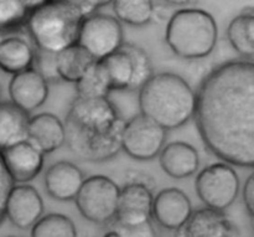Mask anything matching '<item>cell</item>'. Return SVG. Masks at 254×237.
I'll use <instances>...</instances> for the list:
<instances>
[{
	"label": "cell",
	"instance_id": "11",
	"mask_svg": "<svg viewBox=\"0 0 254 237\" xmlns=\"http://www.w3.org/2000/svg\"><path fill=\"white\" fill-rule=\"evenodd\" d=\"M44 214V201L35 188L26 184L12 186L5 205V218L21 230L31 229Z\"/></svg>",
	"mask_w": 254,
	"mask_h": 237
},
{
	"label": "cell",
	"instance_id": "27",
	"mask_svg": "<svg viewBox=\"0 0 254 237\" xmlns=\"http://www.w3.org/2000/svg\"><path fill=\"white\" fill-rule=\"evenodd\" d=\"M31 237H77V230L68 216L49 214L32 226Z\"/></svg>",
	"mask_w": 254,
	"mask_h": 237
},
{
	"label": "cell",
	"instance_id": "7",
	"mask_svg": "<svg viewBox=\"0 0 254 237\" xmlns=\"http://www.w3.org/2000/svg\"><path fill=\"white\" fill-rule=\"evenodd\" d=\"M195 186L198 198L206 208L223 213L237 199L240 178L232 165L215 163L198 173Z\"/></svg>",
	"mask_w": 254,
	"mask_h": 237
},
{
	"label": "cell",
	"instance_id": "17",
	"mask_svg": "<svg viewBox=\"0 0 254 237\" xmlns=\"http://www.w3.org/2000/svg\"><path fill=\"white\" fill-rule=\"evenodd\" d=\"M27 142L44 154L57 151L66 143L64 123L59 117L46 112L30 117Z\"/></svg>",
	"mask_w": 254,
	"mask_h": 237
},
{
	"label": "cell",
	"instance_id": "19",
	"mask_svg": "<svg viewBox=\"0 0 254 237\" xmlns=\"http://www.w3.org/2000/svg\"><path fill=\"white\" fill-rule=\"evenodd\" d=\"M35 47L20 36L0 39V70L17 75L34 67Z\"/></svg>",
	"mask_w": 254,
	"mask_h": 237
},
{
	"label": "cell",
	"instance_id": "36",
	"mask_svg": "<svg viewBox=\"0 0 254 237\" xmlns=\"http://www.w3.org/2000/svg\"><path fill=\"white\" fill-rule=\"evenodd\" d=\"M251 218H252V219H254V211H253V213H252V214H251Z\"/></svg>",
	"mask_w": 254,
	"mask_h": 237
},
{
	"label": "cell",
	"instance_id": "26",
	"mask_svg": "<svg viewBox=\"0 0 254 237\" xmlns=\"http://www.w3.org/2000/svg\"><path fill=\"white\" fill-rule=\"evenodd\" d=\"M39 2L22 1V0H0V32L25 26L30 11Z\"/></svg>",
	"mask_w": 254,
	"mask_h": 237
},
{
	"label": "cell",
	"instance_id": "16",
	"mask_svg": "<svg viewBox=\"0 0 254 237\" xmlns=\"http://www.w3.org/2000/svg\"><path fill=\"white\" fill-rule=\"evenodd\" d=\"M84 181L83 173L71 161L52 164L45 174V188L51 198L60 201L74 200Z\"/></svg>",
	"mask_w": 254,
	"mask_h": 237
},
{
	"label": "cell",
	"instance_id": "33",
	"mask_svg": "<svg viewBox=\"0 0 254 237\" xmlns=\"http://www.w3.org/2000/svg\"><path fill=\"white\" fill-rule=\"evenodd\" d=\"M104 237H119V235L114 230H111V231H108L106 235H104Z\"/></svg>",
	"mask_w": 254,
	"mask_h": 237
},
{
	"label": "cell",
	"instance_id": "15",
	"mask_svg": "<svg viewBox=\"0 0 254 237\" xmlns=\"http://www.w3.org/2000/svg\"><path fill=\"white\" fill-rule=\"evenodd\" d=\"M9 96L15 106L30 114L46 102L49 83L36 70H26L10 79Z\"/></svg>",
	"mask_w": 254,
	"mask_h": 237
},
{
	"label": "cell",
	"instance_id": "21",
	"mask_svg": "<svg viewBox=\"0 0 254 237\" xmlns=\"http://www.w3.org/2000/svg\"><path fill=\"white\" fill-rule=\"evenodd\" d=\"M96 60L78 44L56 55V69L61 81L77 83Z\"/></svg>",
	"mask_w": 254,
	"mask_h": 237
},
{
	"label": "cell",
	"instance_id": "29",
	"mask_svg": "<svg viewBox=\"0 0 254 237\" xmlns=\"http://www.w3.org/2000/svg\"><path fill=\"white\" fill-rule=\"evenodd\" d=\"M32 69L36 70L46 79L47 83L61 81L56 69V54L35 49V61Z\"/></svg>",
	"mask_w": 254,
	"mask_h": 237
},
{
	"label": "cell",
	"instance_id": "37",
	"mask_svg": "<svg viewBox=\"0 0 254 237\" xmlns=\"http://www.w3.org/2000/svg\"><path fill=\"white\" fill-rule=\"evenodd\" d=\"M0 34H1V32H0Z\"/></svg>",
	"mask_w": 254,
	"mask_h": 237
},
{
	"label": "cell",
	"instance_id": "23",
	"mask_svg": "<svg viewBox=\"0 0 254 237\" xmlns=\"http://www.w3.org/2000/svg\"><path fill=\"white\" fill-rule=\"evenodd\" d=\"M99 62L106 71L112 91L129 89L133 79V65L126 52L118 50Z\"/></svg>",
	"mask_w": 254,
	"mask_h": 237
},
{
	"label": "cell",
	"instance_id": "25",
	"mask_svg": "<svg viewBox=\"0 0 254 237\" xmlns=\"http://www.w3.org/2000/svg\"><path fill=\"white\" fill-rule=\"evenodd\" d=\"M112 5L117 19L133 26L149 24L155 11L154 2L149 0H117Z\"/></svg>",
	"mask_w": 254,
	"mask_h": 237
},
{
	"label": "cell",
	"instance_id": "22",
	"mask_svg": "<svg viewBox=\"0 0 254 237\" xmlns=\"http://www.w3.org/2000/svg\"><path fill=\"white\" fill-rule=\"evenodd\" d=\"M233 49L243 57L254 56V15L243 11L233 17L227 29Z\"/></svg>",
	"mask_w": 254,
	"mask_h": 237
},
{
	"label": "cell",
	"instance_id": "31",
	"mask_svg": "<svg viewBox=\"0 0 254 237\" xmlns=\"http://www.w3.org/2000/svg\"><path fill=\"white\" fill-rule=\"evenodd\" d=\"M14 185L15 184L12 183L11 178L7 174L4 163H2L1 154H0V224L5 218V205H6L7 195Z\"/></svg>",
	"mask_w": 254,
	"mask_h": 237
},
{
	"label": "cell",
	"instance_id": "12",
	"mask_svg": "<svg viewBox=\"0 0 254 237\" xmlns=\"http://www.w3.org/2000/svg\"><path fill=\"white\" fill-rule=\"evenodd\" d=\"M2 163L14 184L31 181L41 173L45 154L25 141L0 152Z\"/></svg>",
	"mask_w": 254,
	"mask_h": 237
},
{
	"label": "cell",
	"instance_id": "13",
	"mask_svg": "<svg viewBox=\"0 0 254 237\" xmlns=\"http://www.w3.org/2000/svg\"><path fill=\"white\" fill-rule=\"evenodd\" d=\"M192 214V205L189 196L176 188L164 189L154 196L151 216L168 230L180 229Z\"/></svg>",
	"mask_w": 254,
	"mask_h": 237
},
{
	"label": "cell",
	"instance_id": "20",
	"mask_svg": "<svg viewBox=\"0 0 254 237\" xmlns=\"http://www.w3.org/2000/svg\"><path fill=\"white\" fill-rule=\"evenodd\" d=\"M30 117L11 101L0 102V152L27 141Z\"/></svg>",
	"mask_w": 254,
	"mask_h": 237
},
{
	"label": "cell",
	"instance_id": "14",
	"mask_svg": "<svg viewBox=\"0 0 254 237\" xmlns=\"http://www.w3.org/2000/svg\"><path fill=\"white\" fill-rule=\"evenodd\" d=\"M175 237H238V231L225 213L203 208L192 211Z\"/></svg>",
	"mask_w": 254,
	"mask_h": 237
},
{
	"label": "cell",
	"instance_id": "3",
	"mask_svg": "<svg viewBox=\"0 0 254 237\" xmlns=\"http://www.w3.org/2000/svg\"><path fill=\"white\" fill-rule=\"evenodd\" d=\"M99 1L50 0L40 1L30 11L26 27L34 47L42 51L59 54L77 44L82 21L97 12Z\"/></svg>",
	"mask_w": 254,
	"mask_h": 237
},
{
	"label": "cell",
	"instance_id": "34",
	"mask_svg": "<svg viewBox=\"0 0 254 237\" xmlns=\"http://www.w3.org/2000/svg\"><path fill=\"white\" fill-rule=\"evenodd\" d=\"M245 12H248V14H252L254 15V7H247L246 10H243Z\"/></svg>",
	"mask_w": 254,
	"mask_h": 237
},
{
	"label": "cell",
	"instance_id": "32",
	"mask_svg": "<svg viewBox=\"0 0 254 237\" xmlns=\"http://www.w3.org/2000/svg\"><path fill=\"white\" fill-rule=\"evenodd\" d=\"M243 201L251 215L254 211V171L248 176L243 186Z\"/></svg>",
	"mask_w": 254,
	"mask_h": 237
},
{
	"label": "cell",
	"instance_id": "6",
	"mask_svg": "<svg viewBox=\"0 0 254 237\" xmlns=\"http://www.w3.org/2000/svg\"><path fill=\"white\" fill-rule=\"evenodd\" d=\"M121 188L104 175L84 179L74 198L77 209L84 219L94 224H109L116 220Z\"/></svg>",
	"mask_w": 254,
	"mask_h": 237
},
{
	"label": "cell",
	"instance_id": "30",
	"mask_svg": "<svg viewBox=\"0 0 254 237\" xmlns=\"http://www.w3.org/2000/svg\"><path fill=\"white\" fill-rule=\"evenodd\" d=\"M114 231L118 234L119 237H158V234H156L151 221H146L140 225L134 226H124L116 224Z\"/></svg>",
	"mask_w": 254,
	"mask_h": 237
},
{
	"label": "cell",
	"instance_id": "1",
	"mask_svg": "<svg viewBox=\"0 0 254 237\" xmlns=\"http://www.w3.org/2000/svg\"><path fill=\"white\" fill-rule=\"evenodd\" d=\"M193 117L210 153L222 163L254 168V61L213 69L196 93Z\"/></svg>",
	"mask_w": 254,
	"mask_h": 237
},
{
	"label": "cell",
	"instance_id": "10",
	"mask_svg": "<svg viewBox=\"0 0 254 237\" xmlns=\"http://www.w3.org/2000/svg\"><path fill=\"white\" fill-rule=\"evenodd\" d=\"M154 196L146 184L133 181L121 189L114 223L134 226L150 221Z\"/></svg>",
	"mask_w": 254,
	"mask_h": 237
},
{
	"label": "cell",
	"instance_id": "24",
	"mask_svg": "<svg viewBox=\"0 0 254 237\" xmlns=\"http://www.w3.org/2000/svg\"><path fill=\"white\" fill-rule=\"evenodd\" d=\"M77 97L81 98H108L111 83L101 62L96 61L76 83Z\"/></svg>",
	"mask_w": 254,
	"mask_h": 237
},
{
	"label": "cell",
	"instance_id": "4",
	"mask_svg": "<svg viewBox=\"0 0 254 237\" xmlns=\"http://www.w3.org/2000/svg\"><path fill=\"white\" fill-rule=\"evenodd\" d=\"M139 108L166 131L180 128L195 116L196 93L179 75L154 74L139 89Z\"/></svg>",
	"mask_w": 254,
	"mask_h": 237
},
{
	"label": "cell",
	"instance_id": "8",
	"mask_svg": "<svg viewBox=\"0 0 254 237\" xmlns=\"http://www.w3.org/2000/svg\"><path fill=\"white\" fill-rule=\"evenodd\" d=\"M77 44L96 61L114 54L124 44L121 21L112 15L94 12L84 17Z\"/></svg>",
	"mask_w": 254,
	"mask_h": 237
},
{
	"label": "cell",
	"instance_id": "18",
	"mask_svg": "<svg viewBox=\"0 0 254 237\" xmlns=\"http://www.w3.org/2000/svg\"><path fill=\"white\" fill-rule=\"evenodd\" d=\"M160 166L169 176L184 179L193 175L200 165L196 148L186 142H171L159 154Z\"/></svg>",
	"mask_w": 254,
	"mask_h": 237
},
{
	"label": "cell",
	"instance_id": "35",
	"mask_svg": "<svg viewBox=\"0 0 254 237\" xmlns=\"http://www.w3.org/2000/svg\"><path fill=\"white\" fill-rule=\"evenodd\" d=\"M251 220H252V226H253V229H254V219L251 218Z\"/></svg>",
	"mask_w": 254,
	"mask_h": 237
},
{
	"label": "cell",
	"instance_id": "5",
	"mask_svg": "<svg viewBox=\"0 0 254 237\" xmlns=\"http://www.w3.org/2000/svg\"><path fill=\"white\" fill-rule=\"evenodd\" d=\"M218 29L210 12L202 9H180L166 25L165 40L171 51L183 59L208 56L217 44Z\"/></svg>",
	"mask_w": 254,
	"mask_h": 237
},
{
	"label": "cell",
	"instance_id": "28",
	"mask_svg": "<svg viewBox=\"0 0 254 237\" xmlns=\"http://www.w3.org/2000/svg\"><path fill=\"white\" fill-rule=\"evenodd\" d=\"M119 50L124 51L130 57L131 65H133V79H131L129 91H139L154 75L150 59L141 47L130 42H124Z\"/></svg>",
	"mask_w": 254,
	"mask_h": 237
},
{
	"label": "cell",
	"instance_id": "9",
	"mask_svg": "<svg viewBox=\"0 0 254 237\" xmlns=\"http://www.w3.org/2000/svg\"><path fill=\"white\" fill-rule=\"evenodd\" d=\"M166 142V129L141 113L124 126L122 149L136 160H150L160 154Z\"/></svg>",
	"mask_w": 254,
	"mask_h": 237
},
{
	"label": "cell",
	"instance_id": "2",
	"mask_svg": "<svg viewBox=\"0 0 254 237\" xmlns=\"http://www.w3.org/2000/svg\"><path fill=\"white\" fill-rule=\"evenodd\" d=\"M66 143L86 161H106L122 149L126 121L108 98L76 97L64 119Z\"/></svg>",
	"mask_w": 254,
	"mask_h": 237
}]
</instances>
